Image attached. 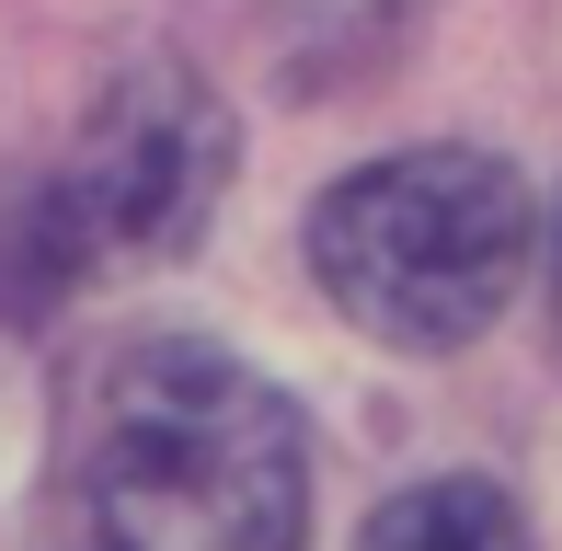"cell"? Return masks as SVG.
<instances>
[{
	"label": "cell",
	"mask_w": 562,
	"mask_h": 551,
	"mask_svg": "<svg viewBox=\"0 0 562 551\" xmlns=\"http://www.w3.org/2000/svg\"><path fill=\"white\" fill-rule=\"evenodd\" d=\"M92 551H299L311 437L218 345H126L81 448Z\"/></svg>",
	"instance_id": "cell-1"
},
{
	"label": "cell",
	"mask_w": 562,
	"mask_h": 551,
	"mask_svg": "<svg viewBox=\"0 0 562 551\" xmlns=\"http://www.w3.org/2000/svg\"><path fill=\"white\" fill-rule=\"evenodd\" d=\"M356 551H528V529H517V506H505L494 483H459V471H448V483L391 494Z\"/></svg>",
	"instance_id": "cell-4"
},
{
	"label": "cell",
	"mask_w": 562,
	"mask_h": 551,
	"mask_svg": "<svg viewBox=\"0 0 562 551\" xmlns=\"http://www.w3.org/2000/svg\"><path fill=\"white\" fill-rule=\"evenodd\" d=\"M551 311H562V230H551Z\"/></svg>",
	"instance_id": "cell-5"
},
{
	"label": "cell",
	"mask_w": 562,
	"mask_h": 551,
	"mask_svg": "<svg viewBox=\"0 0 562 551\" xmlns=\"http://www.w3.org/2000/svg\"><path fill=\"white\" fill-rule=\"evenodd\" d=\"M229 184V115L195 69L138 58L126 81H104V104L81 115L58 184H35L0 218V311H46L81 265L104 254H184L207 230Z\"/></svg>",
	"instance_id": "cell-3"
},
{
	"label": "cell",
	"mask_w": 562,
	"mask_h": 551,
	"mask_svg": "<svg viewBox=\"0 0 562 551\" xmlns=\"http://www.w3.org/2000/svg\"><path fill=\"white\" fill-rule=\"evenodd\" d=\"M311 276L379 345H471L528 276V184L494 149H402L311 207Z\"/></svg>",
	"instance_id": "cell-2"
}]
</instances>
